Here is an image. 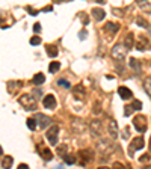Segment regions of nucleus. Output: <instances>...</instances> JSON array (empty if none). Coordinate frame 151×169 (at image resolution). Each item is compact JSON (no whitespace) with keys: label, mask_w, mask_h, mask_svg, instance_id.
<instances>
[{"label":"nucleus","mask_w":151,"mask_h":169,"mask_svg":"<svg viewBox=\"0 0 151 169\" xmlns=\"http://www.w3.org/2000/svg\"><path fill=\"white\" fill-rule=\"evenodd\" d=\"M20 104L26 109V110H35L37 109V98L32 95V94H24V95H21L20 97Z\"/></svg>","instance_id":"obj_1"},{"label":"nucleus","mask_w":151,"mask_h":169,"mask_svg":"<svg viewBox=\"0 0 151 169\" xmlns=\"http://www.w3.org/2000/svg\"><path fill=\"white\" fill-rule=\"evenodd\" d=\"M127 51H128V48L124 44H116L112 48V51H111V56L116 62H122L125 59V56H127Z\"/></svg>","instance_id":"obj_2"},{"label":"nucleus","mask_w":151,"mask_h":169,"mask_svg":"<svg viewBox=\"0 0 151 169\" xmlns=\"http://www.w3.org/2000/svg\"><path fill=\"white\" fill-rule=\"evenodd\" d=\"M58 136H59V127L58 126H51L48 128V131L45 133V137L50 145H58Z\"/></svg>","instance_id":"obj_3"},{"label":"nucleus","mask_w":151,"mask_h":169,"mask_svg":"<svg viewBox=\"0 0 151 169\" xmlns=\"http://www.w3.org/2000/svg\"><path fill=\"white\" fill-rule=\"evenodd\" d=\"M133 127L139 131V133H144L147 130V118L144 115H138L133 118Z\"/></svg>","instance_id":"obj_4"},{"label":"nucleus","mask_w":151,"mask_h":169,"mask_svg":"<svg viewBox=\"0 0 151 169\" xmlns=\"http://www.w3.org/2000/svg\"><path fill=\"white\" fill-rule=\"evenodd\" d=\"M98 150H100L103 154H109V153H112L113 150H115V145H113L112 142H109L107 139H100V142H98Z\"/></svg>","instance_id":"obj_5"},{"label":"nucleus","mask_w":151,"mask_h":169,"mask_svg":"<svg viewBox=\"0 0 151 169\" xmlns=\"http://www.w3.org/2000/svg\"><path fill=\"white\" fill-rule=\"evenodd\" d=\"M144 147H145V142H144V139L139 136V137H135V139L132 140L128 151H130V154H133L135 151H138V150H142Z\"/></svg>","instance_id":"obj_6"},{"label":"nucleus","mask_w":151,"mask_h":169,"mask_svg":"<svg viewBox=\"0 0 151 169\" xmlns=\"http://www.w3.org/2000/svg\"><path fill=\"white\" fill-rule=\"evenodd\" d=\"M79 156H80V159H82V162H80V165H86L88 162H91L94 157V154H92V151L91 150H82V151H79Z\"/></svg>","instance_id":"obj_7"},{"label":"nucleus","mask_w":151,"mask_h":169,"mask_svg":"<svg viewBox=\"0 0 151 169\" xmlns=\"http://www.w3.org/2000/svg\"><path fill=\"white\" fill-rule=\"evenodd\" d=\"M107 134H109L112 139H116V137H118V124H116V121H115V119H109Z\"/></svg>","instance_id":"obj_8"},{"label":"nucleus","mask_w":151,"mask_h":169,"mask_svg":"<svg viewBox=\"0 0 151 169\" xmlns=\"http://www.w3.org/2000/svg\"><path fill=\"white\" fill-rule=\"evenodd\" d=\"M42 104H44L45 109H54L56 107V98H54V95H51V94L45 95L44 100H42Z\"/></svg>","instance_id":"obj_9"},{"label":"nucleus","mask_w":151,"mask_h":169,"mask_svg":"<svg viewBox=\"0 0 151 169\" xmlns=\"http://www.w3.org/2000/svg\"><path fill=\"white\" fill-rule=\"evenodd\" d=\"M89 130L94 136H98L101 133V121L100 119H94L91 124H89Z\"/></svg>","instance_id":"obj_10"},{"label":"nucleus","mask_w":151,"mask_h":169,"mask_svg":"<svg viewBox=\"0 0 151 169\" xmlns=\"http://www.w3.org/2000/svg\"><path fill=\"white\" fill-rule=\"evenodd\" d=\"M35 119H37V124L41 127V128H45V127L50 124V119H48L45 115H42V113H37Z\"/></svg>","instance_id":"obj_11"},{"label":"nucleus","mask_w":151,"mask_h":169,"mask_svg":"<svg viewBox=\"0 0 151 169\" xmlns=\"http://www.w3.org/2000/svg\"><path fill=\"white\" fill-rule=\"evenodd\" d=\"M118 94H119V97L122 98V100H128V98H132V91L127 88V86H119L118 88Z\"/></svg>","instance_id":"obj_12"},{"label":"nucleus","mask_w":151,"mask_h":169,"mask_svg":"<svg viewBox=\"0 0 151 169\" xmlns=\"http://www.w3.org/2000/svg\"><path fill=\"white\" fill-rule=\"evenodd\" d=\"M136 48L139 50V51H144V50H147L148 48V40L145 38V36H139V40L136 42Z\"/></svg>","instance_id":"obj_13"},{"label":"nucleus","mask_w":151,"mask_h":169,"mask_svg":"<svg viewBox=\"0 0 151 169\" xmlns=\"http://www.w3.org/2000/svg\"><path fill=\"white\" fill-rule=\"evenodd\" d=\"M92 17H94V20L101 21V20H104L106 12H104L103 9H100V8H94V9H92Z\"/></svg>","instance_id":"obj_14"},{"label":"nucleus","mask_w":151,"mask_h":169,"mask_svg":"<svg viewBox=\"0 0 151 169\" xmlns=\"http://www.w3.org/2000/svg\"><path fill=\"white\" fill-rule=\"evenodd\" d=\"M138 6H139L144 12L151 14V0H139V2H138Z\"/></svg>","instance_id":"obj_15"},{"label":"nucleus","mask_w":151,"mask_h":169,"mask_svg":"<svg viewBox=\"0 0 151 169\" xmlns=\"http://www.w3.org/2000/svg\"><path fill=\"white\" fill-rule=\"evenodd\" d=\"M128 65H130V68H132L136 74H139V73H141V62H139L138 59L132 57V59H130V62H128Z\"/></svg>","instance_id":"obj_16"},{"label":"nucleus","mask_w":151,"mask_h":169,"mask_svg":"<svg viewBox=\"0 0 151 169\" xmlns=\"http://www.w3.org/2000/svg\"><path fill=\"white\" fill-rule=\"evenodd\" d=\"M71 127H73V131H76V133H82V131H85V124H83L80 119H74L73 124H71Z\"/></svg>","instance_id":"obj_17"},{"label":"nucleus","mask_w":151,"mask_h":169,"mask_svg":"<svg viewBox=\"0 0 151 169\" xmlns=\"http://www.w3.org/2000/svg\"><path fill=\"white\" fill-rule=\"evenodd\" d=\"M73 92H74L76 98L82 100L83 95H85V88H83V84H77V86H74V88H73Z\"/></svg>","instance_id":"obj_18"},{"label":"nucleus","mask_w":151,"mask_h":169,"mask_svg":"<svg viewBox=\"0 0 151 169\" xmlns=\"http://www.w3.org/2000/svg\"><path fill=\"white\" fill-rule=\"evenodd\" d=\"M124 45H125L128 50H130V48H133V45H135V36H133V33H127V35H125Z\"/></svg>","instance_id":"obj_19"},{"label":"nucleus","mask_w":151,"mask_h":169,"mask_svg":"<svg viewBox=\"0 0 151 169\" xmlns=\"http://www.w3.org/2000/svg\"><path fill=\"white\" fill-rule=\"evenodd\" d=\"M39 151H41V156H42V159H44V160H51L53 154H51V151H50L48 148H44V147H39Z\"/></svg>","instance_id":"obj_20"},{"label":"nucleus","mask_w":151,"mask_h":169,"mask_svg":"<svg viewBox=\"0 0 151 169\" xmlns=\"http://www.w3.org/2000/svg\"><path fill=\"white\" fill-rule=\"evenodd\" d=\"M104 29H106L107 32H111V33H116V32L119 30V24H118V23H107V24L104 26Z\"/></svg>","instance_id":"obj_21"},{"label":"nucleus","mask_w":151,"mask_h":169,"mask_svg":"<svg viewBox=\"0 0 151 169\" xmlns=\"http://www.w3.org/2000/svg\"><path fill=\"white\" fill-rule=\"evenodd\" d=\"M45 82V76L42 74V73H38L33 76V79H32V83L33 84H42Z\"/></svg>","instance_id":"obj_22"},{"label":"nucleus","mask_w":151,"mask_h":169,"mask_svg":"<svg viewBox=\"0 0 151 169\" xmlns=\"http://www.w3.org/2000/svg\"><path fill=\"white\" fill-rule=\"evenodd\" d=\"M20 86H21L20 82H9V83H8V91L14 94V92H17V91L20 89Z\"/></svg>","instance_id":"obj_23"},{"label":"nucleus","mask_w":151,"mask_h":169,"mask_svg":"<svg viewBox=\"0 0 151 169\" xmlns=\"http://www.w3.org/2000/svg\"><path fill=\"white\" fill-rule=\"evenodd\" d=\"M12 162H14L12 156H5L3 160H2V166H3V168H11V166H12Z\"/></svg>","instance_id":"obj_24"},{"label":"nucleus","mask_w":151,"mask_h":169,"mask_svg":"<svg viewBox=\"0 0 151 169\" xmlns=\"http://www.w3.org/2000/svg\"><path fill=\"white\" fill-rule=\"evenodd\" d=\"M47 54L51 56V57H56L58 56V47L56 45H48L47 47Z\"/></svg>","instance_id":"obj_25"},{"label":"nucleus","mask_w":151,"mask_h":169,"mask_svg":"<svg viewBox=\"0 0 151 169\" xmlns=\"http://www.w3.org/2000/svg\"><path fill=\"white\" fill-rule=\"evenodd\" d=\"M59 70H61V64H59V62H51V64L48 65V71H50V73H53V74H54V73H58Z\"/></svg>","instance_id":"obj_26"},{"label":"nucleus","mask_w":151,"mask_h":169,"mask_svg":"<svg viewBox=\"0 0 151 169\" xmlns=\"http://www.w3.org/2000/svg\"><path fill=\"white\" fill-rule=\"evenodd\" d=\"M144 89H145V92L151 97V79H150V77H148V79H145V82H144Z\"/></svg>","instance_id":"obj_27"},{"label":"nucleus","mask_w":151,"mask_h":169,"mask_svg":"<svg viewBox=\"0 0 151 169\" xmlns=\"http://www.w3.org/2000/svg\"><path fill=\"white\" fill-rule=\"evenodd\" d=\"M64 160H65V162H67L68 165H73V163L76 162V157H74V156H71V154H68V153H67V154L64 156Z\"/></svg>","instance_id":"obj_28"},{"label":"nucleus","mask_w":151,"mask_h":169,"mask_svg":"<svg viewBox=\"0 0 151 169\" xmlns=\"http://www.w3.org/2000/svg\"><path fill=\"white\" fill-rule=\"evenodd\" d=\"M136 23H138L141 27H145V29H148V27H150V26H148V23H147L142 17H138V18H136Z\"/></svg>","instance_id":"obj_29"},{"label":"nucleus","mask_w":151,"mask_h":169,"mask_svg":"<svg viewBox=\"0 0 151 169\" xmlns=\"http://www.w3.org/2000/svg\"><path fill=\"white\" fill-rule=\"evenodd\" d=\"M67 150H68V147H67V145H61V147L58 148V154L64 157V156L67 154Z\"/></svg>","instance_id":"obj_30"},{"label":"nucleus","mask_w":151,"mask_h":169,"mask_svg":"<svg viewBox=\"0 0 151 169\" xmlns=\"http://www.w3.org/2000/svg\"><path fill=\"white\" fill-rule=\"evenodd\" d=\"M27 127H29L30 130H35V127H37V119H35V118H29V119H27Z\"/></svg>","instance_id":"obj_31"},{"label":"nucleus","mask_w":151,"mask_h":169,"mask_svg":"<svg viewBox=\"0 0 151 169\" xmlns=\"http://www.w3.org/2000/svg\"><path fill=\"white\" fill-rule=\"evenodd\" d=\"M58 84H59V86H64L65 89H70V88H71L70 82H68V80H64V79H62V80L59 79V80H58Z\"/></svg>","instance_id":"obj_32"},{"label":"nucleus","mask_w":151,"mask_h":169,"mask_svg":"<svg viewBox=\"0 0 151 169\" xmlns=\"http://www.w3.org/2000/svg\"><path fill=\"white\" fill-rule=\"evenodd\" d=\"M132 107H133L135 110H141V109H142V103H141L139 100H135V101L132 103Z\"/></svg>","instance_id":"obj_33"},{"label":"nucleus","mask_w":151,"mask_h":169,"mask_svg":"<svg viewBox=\"0 0 151 169\" xmlns=\"http://www.w3.org/2000/svg\"><path fill=\"white\" fill-rule=\"evenodd\" d=\"M124 107H125V109H124V115H125V116H130L132 112L135 110V109L132 107V104H127V106H124Z\"/></svg>","instance_id":"obj_34"},{"label":"nucleus","mask_w":151,"mask_h":169,"mask_svg":"<svg viewBox=\"0 0 151 169\" xmlns=\"http://www.w3.org/2000/svg\"><path fill=\"white\" fill-rule=\"evenodd\" d=\"M30 44H32V45H38V44H41V38H39V36H33V38H30Z\"/></svg>","instance_id":"obj_35"},{"label":"nucleus","mask_w":151,"mask_h":169,"mask_svg":"<svg viewBox=\"0 0 151 169\" xmlns=\"http://www.w3.org/2000/svg\"><path fill=\"white\" fill-rule=\"evenodd\" d=\"M27 11H29V14H30V15H37V14H38V11H35V9H33V8H30V6H27Z\"/></svg>","instance_id":"obj_36"},{"label":"nucleus","mask_w":151,"mask_h":169,"mask_svg":"<svg viewBox=\"0 0 151 169\" xmlns=\"http://www.w3.org/2000/svg\"><path fill=\"white\" fill-rule=\"evenodd\" d=\"M32 95H33V97H35V98H39V97H41V95H42V92H41V91H35V92H33V94H32Z\"/></svg>","instance_id":"obj_37"},{"label":"nucleus","mask_w":151,"mask_h":169,"mask_svg":"<svg viewBox=\"0 0 151 169\" xmlns=\"http://www.w3.org/2000/svg\"><path fill=\"white\" fill-rule=\"evenodd\" d=\"M33 30H35V33H38V32L41 30V24H39V23H37V24L33 26Z\"/></svg>","instance_id":"obj_38"},{"label":"nucleus","mask_w":151,"mask_h":169,"mask_svg":"<svg viewBox=\"0 0 151 169\" xmlns=\"http://www.w3.org/2000/svg\"><path fill=\"white\" fill-rule=\"evenodd\" d=\"M100 110H101V109H100V104H95V106H94V113H100Z\"/></svg>","instance_id":"obj_39"},{"label":"nucleus","mask_w":151,"mask_h":169,"mask_svg":"<svg viewBox=\"0 0 151 169\" xmlns=\"http://www.w3.org/2000/svg\"><path fill=\"white\" fill-rule=\"evenodd\" d=\"M42 11H44V12H51V11H53V6H45Z\"/></svg>","instance_id":"obj_40"},{"label":"nucleus","mask_w":151,"mask_h":169,"mask_svg":"<svg viewBox=\"0 0 151 169\" xmlns=\"http://www.w3.org/2000/svg\"><path fill=\"white\" fill-rule=\"evenodd\" d=\"M79 38H80V40H83V38H86V32H85V30H82V32L79 33Z\"/></svg>","instance_id":"obj_41"},{"label":"nucleus","mask_w":151,"mask_h":169,"mask_svg":"<svg viewBox=\"0 0 151 169\" xmlns=\"http://www.w3.org/2000/svg\"><path fill=\"white\" fill-rule=\"evenodd\" d=\"M130 136V133H128V128H124V139H127Z\"/></svg>","instance_id":"obj_42"},{"label":"nucleus","mask_w":151,"mask_h":169,"mask_svg":"<svg viewBox=\"0 0 151 169\" xmlns=\"http://www.w3.org/2000/svg\"><path fill=\"white\" fill-rule=\"evenodd\" d=\"M139 160H141V162H142V163H144V162H147V160H148V156H147V154H145V157H141V159H139Z\"/></svg>","instance_id":"obj_43"},{"label":"nucleus","mask_w":151,"mask_h":169,"mask_svg":"<svg viewBox=\"0 0 151 169\" xmlns=\"http://www.w3.org/2000/svg\"><path fill=\"white\" fill-rule=\"evenodd\" d=\"M18 168H20V169H26V168H29V166H27V165H26V163H21V165H20V166H18Z\"/></svg>","instance_id":"obj_44"},{"label":"nucleus","mask_w":151,"mask_h":169,"mask_svg":"<svg viewBox=\"0 0 151 169\" xmlns=\"http://www.w3.org/2000/svg\"><path fill=\"white\" fill-rule=\"evenodd\" d=\"M95 2H98V3H104L106 0H95Z\"/></svg>","instance_id":"obj_45"},{"label":"nucleus","mask_w":151,"mask_h":169,"mask_svg":"<svg viewBox=\"0 0 151 169\" xmlns=\"http://www.w3.org/2000/svg\"><path fill=\"white\" fill-rule=\"evenodd\" d=\"M54 2H64V0H54Z\"/></svg>","instance_id":"obj_46"},{"label":"nucleus","mask_w":151,"mask_h":169,"mask_svg":"<svg viewBox=\"0 0 151 169\" xmlns=\"http://www.w3.org/2000/svg\"><path fill=\"white\" fill-rule=\"evenodd\" d=\"M2 153H3V150H2V148H0V154H2Z\"/></svg>","instance_id":"obj_47"},{"label":"nucleus","mask_w":151,"mask_h":169,"mask_svg":"<svg viewBox=\"0 0 151 169\" xmlns=\"http://www.w3.org/2000/svg\"><path fill=\"white\" fill-rule=\"evenodd\" d=\"M150 148H151V139H150Z\"/></svg>","instance_id":"obj_48"}]
</instances>
